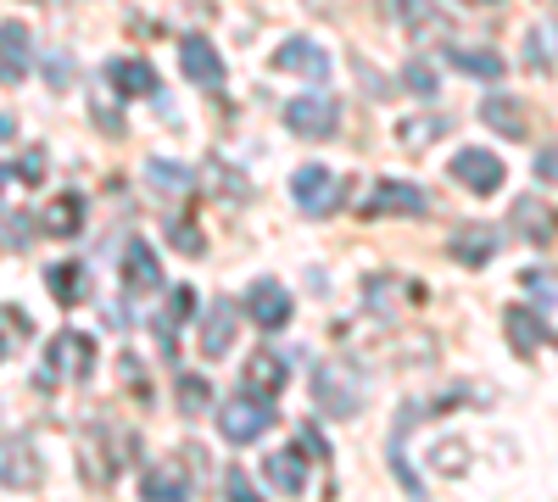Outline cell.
<instances>
[{"label":"cell","mask_w":558,"mask_h":502,"mask_svg":"<svg viewBox=\"0 0 558 502\" xmlns=\"http://www.w3.org/2000/svg\"><path fill=\"white\" fill-rule=\"evenodd\" d=\"M45 285H51V296L62 307H78L84 302V268L78 262H57V268H45Z\"/></svg>","instance_id":"29"},{"label":"cell","mask_w":558,"mask_h":502,"mask_svg":"<svg viewBox=\"0 0 558 502\" xmlns=\"http://www.w3.org/2000/svg\"><path fill=\"white\" fill-rule=\"evenodd\" d=\"M140 452V441L123 430V425H96V436L84 441V458H78V475L96 486V491H107L112 480H118V469Z\"/></svg>","instance_id":"2"},{"label":"cell","mask_w":558,"mask_h":502,"mask_svg":"<svg viewBox=\"0 0 558 502\" xmlns=\"http://www.w3.org/2000/svg\"><path fill=\"white\" fill-rule=\"evenodd\" d=\"M458 73H475V78H502V57L497 51H481V45H447L441 51Z\"/></svg>","instance_id":"27"},{"label":"cell","mask_w":558,"mask_h":502,"mask_svg":"<svg viewBox=\"0 0 558 502\" xmlns=\"http://www.w3.org/2000/svg\"><path fill=\"white\" fill-rule=\"evenodd\" d=\"M402 84L413 89V96H436V73H430V62H408V68H402Z\"/></svg>","instance_id":"36"},{"label":"cell","mask_w":558,"mask_h":502,"mask_svg":"<svg viewBox=\"0 0 558 502\" xmlns=\"http://www.w3.org/2000/svg\"><path fill=\"white\" fill-rule=\"evenodd\" d=\"M146 179H151V191L157 196H184V191H191V173H184V168H173V162H146Z\"/></svg>","instance_id":"31"},{"label":"cell","mask_w":558,"mask_h":502,"mask_svg":"<svg viewBox=\"0 0 558 502\" xmlns=\"http://www.w3.org/2000/svg\"><path fill=\"white\" fill-rule=\"evenodd\" d=\"M28 73V28L0 23V84H17Z\"/></svg>","instance_id":"24"},{"label":"cell","mask_w":558,"mask_h":502,"mask_svg":"<svg viewBox=\"0 0 558 502\" xmlns=\"http://www.w3.org/2000/svg\"><path fill=\"white\" fill-rule=\"evenodd\" d=\"M447 128H452V118H441V112H425V118H402V123H397V146H408V151H425L430 140H441Z\"/></svg>","instance_id":"25"},{"label":"cell","mask_w":558,"mask_h":502,"mask_svg":"<svg viewBox=\"0 0 558 502\" xmlns=\"http://www.w3.org/2000/svg\"><path fill=\"white\" fill-rule=\"evenodd\" d=\"M223 486H229V497H235V502H257V497H252V480H246L241 469H229V475H223Z\"/></svg>","instance_id":"40"},{"label":"cell","mask_w":558,"mask_h":502,"mask_svg":"<svg viewBox=\"0 0 558 502\" xmlns=\"http://www.w3.org/2000/svg\"><path fill=\"white\" fill-rule=\"evenodd\" d=\"M502 335H508V346H514V357H536L547 346V325L531 307H502Z\"/></svg>","instance_id":"13"},{"label":"cell","mask_w":558,"mask_h":502,"mask_svg":"<svg viewBox=\"0 0 558 502\" xmlns=\"http://www.w3.org/2000/svg\"><path fill=\"white\" fill-rule=\"evenodd\" d=\"M39 230L57 235V241H73V235L84 230V196H78V191L51 196V201H45V212H39Z\"/></svg>","instance_id":"17"},{"label":"cell","mask_w":558,"mask_h":502,"mask_svg":"<svg viewBox=\"0 0 558 502\" xmlns=\"http://www.w3.org/2000/svg\"><path fill=\"white\" fill-rule=\"evenodd\" d=\"M7 185H12V173H7V168H0V196H7Z\"/></svg>","instance_id":"44"},{"label":"cell","mask_w":558,"mask_h":502,"mask_svg":"<svg viewBox=\"0 0 558 502\" xmlns=\"http://www.w3.org/2000/svg\"><path fill=\"white\" fill-rule=\"evenodd\" d=\"M45 480V464L28 436H0V486L7 491H34Z\"/></svg>","instance_id":"7"},{"label":"cell","mask_w":558,"mask_h":502,"mask_svg":"<svg viewBox=\"0 0 558 502\" xmlns=\"http://www.w3.org/2000/svg\"><path fill=\"white\" fill-rule=\"evenodd\" d=\"M481 123L497 134V140H525L531 134V107L520 96H508V89H497V96L481 101Z\"/></svg>","instance_id":"9"},{"label":"cell","mask_w":558,"mask_h":502,"mask_svg":"<svg viewBox=\"0 0 558 502\" xmlns=\"http://www.w3.org/2000/svg\"><path fill=\"white\" fill-rule=\"evenodd\" d=\"M263 480H268L279 497H302V486H307V452H302V446L268 452V458H263Z\"/></svg>","instance_id":"16"},{"label":"cell","mask_w":558,"mask_h":502,"mask_svg":"<svg viewBox=\"0 0 558 502\" xmlns=\"http://www.w3.org/2000/svg\"><path fill=\"white\" fill-rule=\"evenodd\" d=\"M96 123H101L107 134H118V112H112V107H96Z\"/></svg>","instance_id":"42"},{"label":"cell","mask_w":558,"mask_h":502,"mask_svg":"<svg viewBox=\"0 0 558 502\" xmlns=\"http://www.w3.org/2000/svg\"><path fill=\"white\" fill-rule=\"evenodd\" d=\"M397 17H402L413 34H430V28H441V12L430 7V0H397Z\"/></svg>","instance_id":"33"},{"label":"cell","mask_w":558,"mask_h":502,"mask_svg":"<svg viewBox=\"0 0 558 502\" xmlns=\"http://www.w3.org/2000/svg\"><path fill=\"white\" fill-rule=\"evenodd\" d=\"M497 230H492V223H463V230L447 241V257L452 262H463V268H481V262H492L497 257Z\"/></svg>","instance_id":"14"},{"label":"cell","mask_w":558,"mask_h":502,"mask_svg":"<svg viewBox=\"0 0 558 502\" xmlns=\"http://www.w3.org/2000/svg\"><path fill=\"white\" fill-rule=\"evenodd\" d=\"M296 446L307 452L313 464H324V458H330V441H324V430H318V425H302V430H296Z\"/></svg>","instance_id":"38"},{"label":"cell","mask_w":558,"mask_h":502,"mask_svg":"<svg viewBox=\"0 0 558 502\" xmlns=\"http://www.w3.org/2000/svg\"><path fill=\"white\" fill-rule=\"evenodd\" d=\"M463 7H492V0H463Z\"/></svg>","instance_id":"45"},{"label":"cell","mask_w":558,"mask_h":502,"mask_svg":"<svg viewBox=\"0 0 558 502\" xmlns=\"http://www.w3.org/2000/svg\"><path fill=\"white\" fill-rule=\"evenodd\" d=\"M123 285H129V291H140V296H146V291H157V285H162V268H157L151 246L140 241V235H134V241L123 246Z\"/></svg>","instance_id":"21"},{"label":"cell","mask_w":558,"mask_h":502,"mask_svg":"<svg viewBox=\"0 0 558 502\" xmlns=\"http://www.w3.org/2000/svg\"><path fill=\"white\" fill-rule=\"evenodd\" d=\"M179 68H184L191 84H223V57L213 51V39H202V34L179 39Z\"/></svg>","instance_id":"12"},{"label":"cell","mask_w":558,"mask_h":502,"mask_svg":"<svg viewBox=\"0 0 558 502\" xmlns=\"http://www.w3.org/2000/svg\"><path fill=\"white\" fill-rule=\"evenodd\" d=\"M17 173H23V179H39V173H45V157H39V151H28V157H23V168H17Z\"/></svg>","instance_id":"41"},{"label":"cell","mask_w":558,"mask_h":502,"mask_svg":"<svg viewBox=\"0 0 558 502\" xmlns=\"http://www.w3.org/2000/svg\"><path fill=\"white\" fill-rule=\"evenodd\" d=\"M246 318L257 330H286L291 325V291L279 285V280H257L246 291Z\"/></svg>","instance_id":"10"},{"label":"cell","mask_w":558,"mask_h":502,"mask_svg":"<svg viewBox=\"0 0 558 502\" xmlns=\"http://www.w3.org/2000/svg\"><path fill=\"white\" fill-rule=\"evenodd\" d=\"M17 134V123H12V112H0V140H12Z\"/></svg>","instance_id":"43"},{"label":"cell","mask_w":558,"mask_h":502,"mask_svg":"<svg viewBox=\"0 0 558 502\" xmlns=\"http://www.w3.org/2000/svg\"><path fill=\"white\" fill-rule=\"evenodd\" d=\"M452 179H458L470 196H492V191H502L508 168H502L492 151H481V146H463V151L452 157Z\"/></svg>","instance_id":"8"},{"label":"cell","mask_w":558,"mask_h":502,"mask_svg":"<svg viewBox=\"0 0 558 502\" xmlns=\"http://www.w3.org/2000/svg\"><path fill=\"white\" fill-rule=\"evenodd\" d=\"M307 391H313V407L330 419H357L363 414V380L352 363H336V357H318L313 375H307Z\"/></svg>","instance_id":"1"},{"label":"cell","mask_w":558,"mask_h":502,"mask_svg":"<svg viewBox=\"0 0 558 502\" xmlns=\"http://www.w3.org/2000/svg\"><path fill=\"white\" fill-rule=\"evenodd\" d=\"M536 179L558 185V146H542V151H536Z\"/></svg>","instance_id":"39"},{"label":"cell","mask_w":558,"mask_h":502,"mask_svg":"<svg viewBox=\"0 0 558 502\" xmlns=\"http://www.w3.org/2000/svg\"><path fill=\"white\" fill-rule=\"evenodd\" d=\"M107 78L123 89L129 101H134V96H157V73H151V62H140V57H134V62H129V57H123V62H112V68H107Z\"/></svg>","instance_id":"26"},{"label":"cell","mask_w":558,"mask_h":502,"mask_svg":"<svg viewBox=\"0 0 558 502\" xmlns=\"http://www.w3.org/2000/svg\"><path fill=\"white\" fill-rule=\"evenodd\" d=\"M89 369H96V341L78 335V330H62L51 341V352H45V369L34 375L39 391H57L62 380H89Z\"/></svg>","instance_id":"3"},{"label":"cell","mask_w":558,"mask_h":502,"mask_svg":"<svg viewBox=\"0 0 558 502\" xmlns=\"http://www.w3.org/2000/svg\"><path fill=\"white\" fill-rule=\"evenodd\" d=\"M436 469H441V475H470V458H463L458 441H441V446H436Z\"/></svg>","instance_id":"37"},{"label":"cell","mask_w":558,"mask_h":502,"mask_svg":"<svg viewBox=\"0 0 558 502\" xmlns=\"http://www.w3.org/2000/svg\"><path fill=\"white\" fill-rule=\"evenodd\" d=\"M168 241H173V246H179L184 257H202V252H207V241L196 235V223H191V218H173V230H168Z\"/></svg>","instance_id":"34"},{"label":"cell","mask_w":558,"mask_h":502,"mask_svg":"<svg viewBox=\"0 0 558 502\" xmlns=\"http://www.w3.org/2000/svg\"><path fill=\"white\" fill-rule=\"evenodd\" d=\"M520 280H525V291L536 296V302H558V273H547V268H531V273H520Z\"/></svg>","instance_id":"35"},{"label":"cell","mask_w":558,"mask_h":502,"mask_svg":"<svg viewBox=\"0 0 558 502\" xmlns=\"http://www.w3.org/2000/svg\"><path fill=\"white\" fill-rule=\"evenodd\" d=\"M274 396H235V402H223L218 407V430H223V441L229 446H246V441H257L268 425H274V407H268Z\"/></svg>","instance_id":"5"},{"label":"cell","mask_w":558,"mask_h":502,"mask_svg":"<svg viewBox=\"0 0 558 502\" xmlns=\"http://www.w3.org/2000/svg\"><path fill=\"white\" fill-rule=\"evenodd\" d=\"M514 230H520L525 241L547 246V241L558 235V212H553L547 201H536V196H520V201H514Z\"/></svg>","instance_id":"22"},{"label":"cell","mask_w":558,"mask_h":502,"mask_svg":"<svg viewBox=\"0 0 558 502\" xmlns=\"http://www.w3.org/2000/svg\"><path fill=\"white\" fill-rule=\"evenodd\" d=\"M363 218H386V212H425V191L408 185V179H375V191L357 207Z\"/></svg>","instance_id":"11"},{"label":"cell","mask_w":558,"mask_h":502,"mask_svg":"<svg viewBox=\"0 0 558 502\" xmlns=\"http://www.w3.org/2000/svg\"><path fill=\"white\" fill-rule=\"evenodd\" d=\"M28 341V313L23 307H0V357L17 352Z\"/></svg>","instance_id":"32"},{"label":"cell","mask_w":558,"mask_h":502,"mask_svg":"<svg viewBox=\"0 0 558 502\" xmlns=\"http://www.w3.org/2000/svg\"><path fill=\"white\" fill-rule=\"evenodd\" d=\"M291 196H296V207H302L307 218H330L347 191H341V179H336L330 168L307 162V168H296V179H291Z\"/></svg>","instance_id":"6"},{"label":"cell","mask_w":558,"mask_h":502,"mask_svg":"<svg viewBox=\"0 0 558 502\" xmlns=\"http://www.w3.org/2000/svg\"><path fill=\"white\" fill-rule=\"evenodd\" d=\"M286 357H279V352H252L246 357V369H241V380H246V391L252 396H279V391H286Z\"/></svg>","instance_id":"20"},{"label":"cell","mask_w":558,"mask_h":502,"mask_svg":"<svg viewBox=\"0 0 558 502\" xmlns=\"http://www.w3.org/2000/svg\"><path fill=\"white\" fill-rule=\"evenodd\" d=\"M268 68H279V73H307V78H324V73H330V57H324L313 39H286V45H279V51L268 57Z\"/></svg>","instance_id":"19"},{"label":"cell","mask_w":558,"mask_h":502,"mask_svg":"<svg viewBox=\"0 0 558 502\" xmlns=\"http://www.w3.org/2000/svg\"><path fill=\"white\" fill-rule=\"evenodd\" d=\"M341 123V107L330 89H307V96H291L286 101V128L296 134V140H330Z\"/></svg>","instance_id":"4"},{"label":"cell","mask_w":558,"mask_h":502,"mask_svg":"<svg viewBox=\"0 0 558 502\" xmlns=\"http://www.w3.org/2000/svg\"><path fill=\"white\" fill-rule=\"evenodd\" d=\"M184 491H191V475L179 469V458H173V464H162V469H151V475H146V486H140V497H146V502H179Z\"/></svg>","instance_id":"28"},{"label":"cell","mask_w":558,"mask_h":502,"mask_svg":"<svg viewBox=\"0 0 558 502\" xmlns=\"http://www.w3.org/2000/svg\"><path fill=\"white\" fill-rule=\"evenodd\" d=\"M173 391H179V414H191V419L213 407V385H207L202 375H179V385H173Z\"/></svg>","instance_id":"30"},{"label":"cell","mask_w":558,"mask_h":502,"mask_svg":"<svg viewBox=\"0 0 558 502\" xmlns=\"http://www.w3.org/2000/svg\"><path fill=\"white\" fill-rule=\"evenodd\" d=\"M191 313H196V291H191V285L168 291V302H162V318H157V341H162V357H179V325H191Z\"/></svg>","instance_id":"18"},{"label":"cell","mask_w":558,"mask_h":502,"mask_svg":"<svg viewBox=\"0 0 558 502\" xmlns=\"http://www.w3.org/2000/svg\"><path fill=\"white\" fill-rule=\"evenodd\" d=\"M235 330H241V313H235V302H213L207 307V318H202V357H223L229 346H235Z\"/></svg>","instance_id":"15"},{"label":"cell","mask_w":558,"mask_h":502,"mask_svg":"<svg viewBox=\"0 0 558 502\" xmlns=\"http://www.w3.org/2000/svg\"><path fill=\"white\" fill-rule=\"evenodd\" d=\"M408 296H413V285H402L397 273H368V285H363V302L375 307V318H402Z\"/></svg>","instance_id":"23"}]
</instances>
